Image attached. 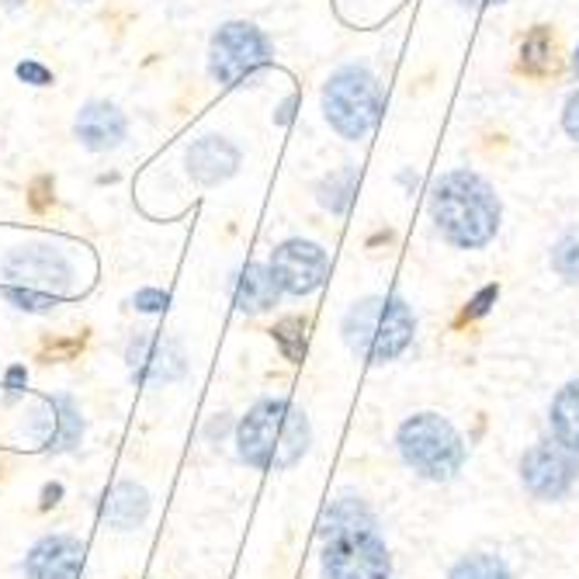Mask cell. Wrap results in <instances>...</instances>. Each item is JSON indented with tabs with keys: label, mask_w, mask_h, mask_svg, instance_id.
I'll return each instance as SVG.
<instances>
[{
	"label": "cell",
	"mask_w": 579,
	"mask_h": 579,
	"mask_svg": "<svg viewBox=\"0 0 579 579\" xmlns=\"http://www.w3.org/2000/svg\"><path fill=\"white\" fill-rule=\"evenodd\" d=\"M323 549V579H389L392 558L379 538L375 514L361 500L341 496L330 503L320 520Z\"/></svg>",
	"instance_id": "6da1fadb"
},
{
	"label": "cell",
	"mask_w": 579,
	"mask_h": 579,
	"mask_svg": "<svg viewBox=\"0 0 579 579\" xmlns=\"http://www.w3.org/2000/svg\"><path fill=\"white\" fill-rule=\"evenodd\" d=\"M431 219L458 250H482L500 233V198L476 171H447L431 192Z\"/></svg>",
	"instance_id": "7a4b0ae2"
},
{
	"label": "cell",
	"mask_w": 579,
	"mask_h": 579,
	"mask_svg": "<svg viewBox=\"0 0 579 579\" xmlns=\"http://www.w3.org/2000/svg\"><path fill=\"white\" fill-rule=\"evenodd\" d=\"M239 458L260 472H285L306 458L312 427L288 399H260L236 427Z\"/></svg>",
	"instance_id": "3957f363"
},
{
	"label": "cell",
	"mask_w": 579,
	"mask_h": 579,
	"mask_svg": "<svg viewBox=\"0 0 579 579\" xmlns=\"http://www.w3.org/2000/svg\"><path fill=\"white\" fill-rule=\"evenodd\" d=\"M414 333H417L414 309L396 295L361 298L344 316V341L368 365L396 361L414 344Z\"/></svg>",
	"instance_id": "277c9868"
},
{
	"label": "cell",
	"mask_w": 579,
	"mask_h": 579,
	"mask_svg": "<svg viewBox=\"0 0 579 579\" xmlns=\"http://www.w3.org/2000/svg\"><path fill=\"white\" fill-rule=\"evenodd\" d=\"M4 298L17 309L46 312L70 292L73 268L52 247H22L4 260Z\"/></svg>",
	"instance_id": "5b68a950"
},
{
	"label": "cell",
	"mask_w": 579,
	"mask_h": 579,
	"mask_svg": "<svg viewBox=\"0 0 579 579\" xmlns=\"http://www.w3.org/2000/svg\"><path fill=\"white\" fill-rule=\"evenodd\" d=\"M399 455L417 476L431 482H447L465 465V441L452 423L438 414H417L399 423Z\"/></svg>",
	"instance_id": "8992f818"
},
{
	"label": "cell",
	"mask_w": 579,
	"mask_h": 579,
	"mask_svg": "<svg viewBox=\"0 0 579 579\" xmlns=\"http://www.w3.org/2000/svg\"><path fill=\"white\" fill-rule=\"evenodd\" d=\"M323 115L341 139L358 143L382 115V87L365 66H341L323 87Z\"/></svg>",
	"instance_id": "52a82bcc"
},
{
	"label": "cell",
	"mask_w": 579,
	"mask_h": 579,
	"mask_svg": "<svg viewBox=\"0 0 579 579\" xmlns=\"http://www.w3.org/2000/svg\"><path fill=\"white\" fill-rule=\"evenodd\" d=\"M271 66L268 35L250 22H230L212 35L209 70L222 87H239Z\"/></svg>",
	"instance_id": "ba28073f"
},
{
	"label": "cell",
	"mask_w": 579,
	"mask_h": 579,
	"mask_svg": "<svg viewBox=\"0 0 579 579\" xmlns=\"http://www.w3.org/2000/svg\"><path fill=\"white\" fill-rule=\"evenodd\" d=\"M579 476V461L563 444H534L520 458V482L534 500H563Z\"/></svg>",
	"instance_id": "9c48e42d"
},
{
	"label": "cell",
	"mask_w": 579,
	"mask_h": 579,
	"mask_svg": "<svg viewBox=\"0 0 579 579\" xmlns=\"http://www.w3.org/2000/svg\"><path fill=\"white\" fill-rule=\"evenodd\" d=\"M271 271L274 282L282 285L288 295H312L327 282L330 260L327 250L312 239H285L282 247H274L271 254Z\"/></svg>",
	"instance_id": "30bf717a"
},
{
	"label": "cell",
	"mask_w": 579,
	"mask_h": 579,
	"mask_svg": "<svg viewBox=\"0 0 579 579\" xmlns=\"http://www.w3.org/2000/svg\"><path fill=\"white\" fill-rule=\"evenodd\" d=\"M125 361L133 368V379L139 385H167L177 382L188 368L184 358V347L174 337H163V333H136L128 341Z\"/></svg>",
	"instance_id": "8fae6325"
},
{
	"label": "cell",
	"mask_w": 579,
	"mask_h": 579,
	"mask_svg": "<svg viewBox=\"0 0 579 579\" xmlns=\"http://www.w3.org/2000/svg\"><path fill=\"white\" fill-rule=\"evenodd\" d=\"M87 549L70 534H49L25 558L28 579H81Z\"/></svg>",
	"instance_id": "7c38bea8"
},
{
	"label": "cell",
	"mask_w": 579,
	"mask_h": 579,
	"mask_svg": "<svg viewBox=\"0 0 579 579\" xmlns=\"http://www.w3.org/2000/svg\"><path fill=\"white\" fill-rule=\"evenodd\" d=\"M73 133H77V139L87 149L104 153V149H115L125 139V115L108 101H90V104L81 108Z\"/></svg>",
	"instance_id": "4fadbf2b"
},
{
	"label": "cell",
	"mask_w": 579,
	"mask_h": 579,
	"mask_svg": "<svg viewBox=\"0 0 579 579\" xmlns=\"http://www.w3.org/2000/svg\"><path fill=\"white\" fill-rule=\"evenodd\" d=\"M236 167H239V149L230 143V139H222V136H205L192 146V153H188V171L198 184H222L226 177L236 174Z\"/></svg>",
	"instance_id": "5bb4252c"
},
{
	"label": "cell",
	"mask_w": 579,
	"mask_h": 579,
	"mask_svg": "<svg viewBox=\"0 0 579 579\" xmlns=\"http://www.w3.org/2000/svg\"><path fill=\"white\" fill-rule=\"evenodd\" d=\"M278 295H282V285L274 282L271 264H247L233 278V303L239 312H268Z\"/></svg>",
	"instance_id": "9a60e30c"
},
{
	"label": "cell",
	"mask_w": 579,
	"mask_h": 579,
	"mask_svg": "<svg viewBox=\"0 0 579 579\" xmlns=\"http://www.w3.org/2000/svg\"><path fill=\"white\" fill-rule=\"evenodd\" d=\"M149 514V493L136 482H119L104 500V520L115 531H133L139 528Z\"/></svg>",
	"instance_id": "2e32d148"
},
{
	"label": "cell",
	"mask_w": 579,
	"mask_h": 579,
	"mask_svg": "<svg viewBox=\"0 0 579 579\" xmlns=\"http://www.w3.org/2000/svg\"><path fill=\"white\" fill-rule=\"evenodd\" d=\"M49 431L42 434V444L49 452H70V447H77L81 434H84V420H81V409L73 406L70 396H52L49 403Z\"/></svg>",
	"instance_id": "e0dca14e"
},
{
	"label": "cell",
	"mask_w": 579,
	"mask_h": 579,
	"mask_svg": "<svg viewBox=\"0 0 579 579\" xmlns=\"http://www.w3.org/2000/svg\"><path fill=\"white\" fill-rule=\"evenodd\" d=\"M549 420H552L555 441L563 444L566 452L579 455V379L558 389V396L552 399V409H549Z\"/></svg>",
	"instance_id": "ac0fdd59"
},
{
	"label": "cell",
	"mask_w": 579,
	"mask_h": 579,
	"mask_svg": "<svg viewBox=\"0 0 579 579\" xmlns=\"http://www.w3.org/2000/svg\"><path fill=\"white\" fill-rule=\"evenodd\" d=\"M358 167H337V171H330L320 184V201L323 209H330L333 215H344L350 209L354 195H358Z\"/></svg>",
	"instance_id": "d6986e66"
},
{
	"label": "cell",
	"mask_w": 579,
	"mask_h": 579,
	"mask_svg": "<svg viewBox=\"0 0 579 579\" xmlns=\"http://www.w3.org/2000/svg\"><path fill=\"white\" fill-rule=\"evenodd\" d=\"M447 579H510V569L500 555L479 552V555L461 558V563L447 572Z\"/></svg>",
	"instance_id": "ffe728a7"
},
{
	"label": "cell",
	"mask_w": 579,
	"mask_h": 579,
	"mask_svg": "<svg viewBox=\"0 0 579 579\" xmlns=\"http://www.w3.org/2000/svg\"><path fill=\"white\" fill-rule=\"evenodd\" d=\"M552 271L569 285H579V230L566 233L552 247Z\"/></svg>",
	"instance_id": "44dd1931"
},
{
	"label": "cell",
	"mask_w": 579,
	"mask_h": 579,
	"mask_svg": "<svg viewBox=\"0 0 579 579\" xmlns=\"http://www.w3.org/2000/svg\"><path fill=\"white\" fill-rule=\"evenodd\" d=\"M274 344L282 347V354L288 361H303L306 358V320H298V316H288L274 330Z\"/></svg>",
	"instance_id": "7402d4cb"
},
{
	"label": "cell",
	"mask_w": 579,
	"mask_h": 579,
	"mask_svg": "<svg viewBox=\"0 0 579 579\" xmlns=\"http://www.w3.org/2000/svg\"><path fill=\"white\" fill-rule=\"evenodd\" d=\"M520 63L528 70H545L552 63V32L549 28H534L525 46H520Z\"/></svg>",
	"instance_id": "603a6c76"
},
{
	"label": "cell",
	"mask_w": 579,
	"mask_h": 579,
	"mask_svg": "<svg viewBox=\"0 0 579 579\" xmlns=\"http://www.w3.org/2000/svg\"><path fill=\"white\" fill-rule=\"evenodd\" d=\"M496 298H500V285H485L469 306H465L461 312V320H479V316H485L493 306H496Z\"/></svg>",
	"instance_id": "cb8c5ba5"
},
{
	"label": "cell",
	"mask_w": 579,
	"mask_h": 579,
	"mask_svg": "<svg viewBox=\"0 0 579 579\" xmlns=\"http://www.w3.org/2000/svg\"><path fill=\"white\" fill-rule=\"evenodd\" d=\"M133 306L139 312H163L167 306H171V295L160 292V288H143V292L133 295Z\"/></svg>",
	"instance_id": "d4e9b609"
},
{
	"label": "cell",
	"mask_w": 579,
	"mask_h": 579,
	"mask_svg": "<svg viewBox=\"0 0 579 579\" xmlns=\"http://www.w3.org/2000/svg\"><path fill=\"white\" fill-rule=\"evenodd\" d=\"M17 77H22L25 84H35V87H49L52 84V73L42 63H32V60L17 66Z\"/></svg>",
	"instance_id": "484cf974"
},
{
	"label": "cell",
	"mask_w": 579,
	"mask_h": 579,
	"mask_svg": "<svg viewBox=\"0 0 579 579\" xmlns=\"http://www.w3.org/2000/svg\"><path fill=\"white\" fill-rule=\"evenodd\" d=\"M563 128H566V136L579 143V90L576 95H569L566 108H563Z\"/></svg>",
	"instance_id": "4316f807"
},
{
	"label": "cell",
	"mask_w": 579,
	"mask_h": 579,
	"mask_svg": "<svg viewBox=\"0 0 579 579\" xmlns=\"http://www.w3.org/2000/svg\"><path fill=\"white\" fill-rule=\"evenodd\" d=\"M25 382H28V375H25V368H22V365H14V368L8 371V375H4V385H8L11 392H22Z\"/></svg>",
	"instance_id": "83f0119b"
},
{
	"label": "cell",
	"mask_w": 579,
	"mask_h": 579,
	"mask_svg": "<svg viewBox=\"0 0 579 579\" xmlns=\"http://www.w3.org/2000/svg\"><path fill=\"white\" fill-rule=\"evenodd\" d=\"M60 496H63V485H60V482L46 485V493H42V507H46V510H49V507H56V503H60Z\"/></svg>",
	"instance_id": "f1b7e54d"
},
{
	"label": "cell",
	"mask_w": 579,
	"mask_h": 579,
	"mask_svg": "<svg viewBox=\"0 0 579 579\" xmlns=\"http://www.w3.org/2000/svg\"><path fill=\"white\" fill-rule=\"evenodd\" d=\"M465 8H496V4H507V0H458Z\"/></svg>",
	"instance_id": "f546056e"
},
{
	"label": "cell",
	"mask_w": 579,
	"mask_h": 579,
	"mask_svg": "<svg viewBox=\"0 0 579 579\" xmlns=\"http://www.w3.org/2000/svg\"><path fill=\"white\" fill-rule=\"evenodd\" d=\"M572 70H576V77H579V46H576V52H572Z\"/></svg>",
	"instance_id": "4dcf8cb0"
}]
</instances>
